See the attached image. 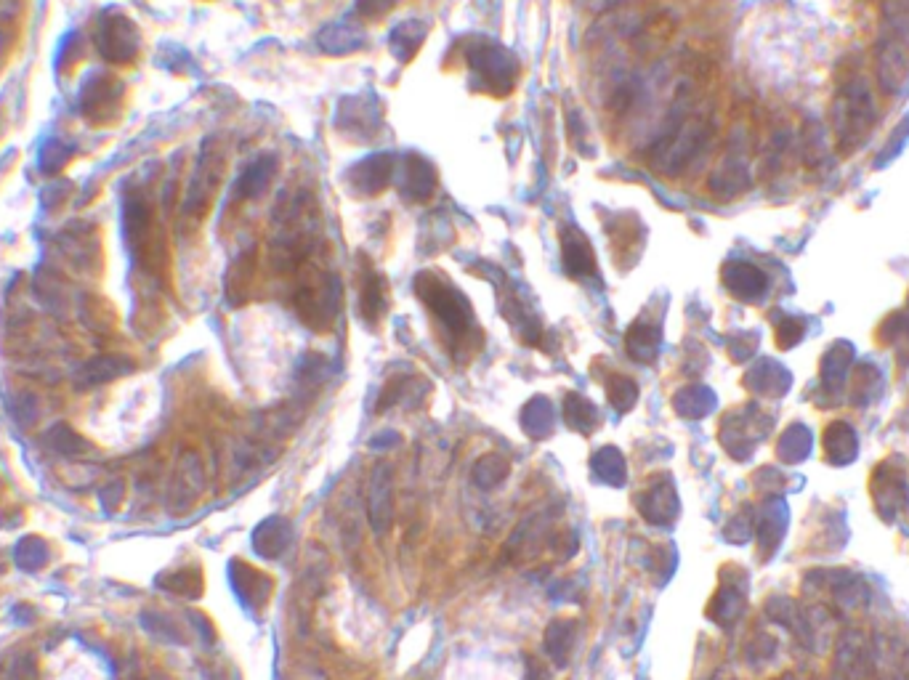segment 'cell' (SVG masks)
Wrapping results in <instances>:
<instances>
[{
	"label": "cell",
	"instance_id": "5",
	"mask_svg": "<svg viewBox=\"0 0 909 680\" xmlns=\"http://www.w3.org/2000/svg\"><path fill=\"white\" fill-rule=\"evenodd\" d=\"M383 112L370 93L346 96L335 112V128L351 141H370L381 131Z\"/></svg>",
	"mask_w": 909,
	"mask_h": 680
},
{
	"label": "cell",
	"instance_id": "11",
	"mask_svg": "<svg viewBox=\"0 0 909 680\" xmlns=\"http://www.w3.org/2000/svg\"><path fill=\"white\" fill-rule=\"evenodd\" d=\"M439 176H436L434 163H428L426 157L412 152L404 157V178H402V197L407 202H428L434 197Z\"/></svg>",
	"mask_w": 909,
	"mask_h": 680
},
{
	"label": "cell",
	"instance_id": "10",
	"mask_svg": "<svg viewBox=\"0 0 909 680\" xmlns=\"http://www.w3.org/2000/svg\"><path fill=\"white\" fill-rule=\"evenodd\" d=\"M221 168H224V157L213 152V149H205L202 152V160L197 163V173L192 178V186H189L187 194V213H195L200 216V210H205L208 200L213 197L218 186V178H221Z\"/></svg>",
	"mask_w": 909,
	"mask_h": 680
},
{
	"label": "cell",
	"instance_id": "9",
	"mask_svg": "<svg viewBox=\"0 0 909 680\" xmlns=\"http://www.w3.org/2000/svg\"><path fill=\"white\" fill-rule=\"evenodd\" d=\"M101 54L112 59V62H128L139 51V32L131 24V19L117 16L115 22H101L99 32Z\"/></svg>",
	"mask_w": 909,
	"mask_h": 680
},
{
	"label": "cell",
	"instance_id": "3",
	"mask_svg": "<svg viewBox=\"0 0 909 680\" xmlns=\"http://www.w3.org/2000/svg\"><path fill=\"white\" fill-rule=\"evenodd\" d=\"M296 311L303 325L311 330H327L330 322L338 314V303H341V285L333 274H317L309 282H303L296 293Z\"/></svg>",
	"mask_w": 909,
	"mask_h": 680
},
{
	"label": "cell",
	"instance_id": "7",
	"mask_svg": "<svg viewBox=\"0 0 909 680\" xmlns=\"http://www.w3.org/2000/svg\"><path fill=\"white\" fill-rule=\"evenodd\" d=\"M391 178H394V157L389 152H375V155L359 160L349 170L346 181H349L351 192L359 197H375L391 184Z\"/></svg>",
	"mask_w": 909,
	"mask_h": 680
},
{
	"label": "cell",
	"instance_id": "18",
	"mask_svg": "<svg viewBox=\"0 0 909 680\" xmlns=\"http://www.w3.org/2000/svg\"><path fill=\"white\" fill-rule=\"evenodd\" d=\"M319 48L330 56H346L354 54L359 48L365 46V32L354 27L349 22H335L322 27L317 35Z\"/></svg>",
	"mask_w": 909,
	"mask_h": 680
},
{
	"label": "cell",
	"instance_id": "23",
	"mask_svg": "<svg viewBox=\"0 0 909 680\" xmlns=\"http://www.w3.org/2000/svg\"><path fill=\"white\" fill-rule=\"evenodd\" d=\"M431 386L428 380H412V378H394L383 386L381 396H378V407L375 410L383 412L397 404H418L420 399H426Z\"/></svg>",
	"mask_w": 909,
	"mask_h": 680
},
{
	"label": "cell",
	"instance_id": "14",
	"mask_svg": "<svg viewBox=\"0 0 909 680\" xmlns=\"http://www.w3.org/2000/svg\"><path fill=\"white\" fill-rule=\"evenodd\" d=\"M359 309L367 325H378L386 311H389V285L381 271L367 269L362 279V298H359Z\"/></svg>",
	"mask_w": 909,
	"mask_h": 680
},
{
	"label": "cell",
	"instance_id": "28",
	"mask_svg": "<svg viewBox=\"0 0 909 680\" xmlns=\"http://www.w3.org/2000/svg\"><path fill=\"white\" fill-rule=\"evenodd\" d=\"M673 407L684 418H702L713 410V394L702 386H686L673 396Z\"/></svg>",
	"mask_w": 909,
	"mask_h": 680
},
{
	"label": "cell",
	"instance_id": "32",
	"mask_svg": "<svg viewBox=\"0 0 909 680\" xmlns=\"http://www.w3.org/2000/svg\"><path fill=\"white\" fill-rule=\"evenodd\" d=\"M6 54H8V43H6V32L0 30V67H3V62H6Z\"/></svg>",
	"mask_w": 909,
	"mask_h": 680
},
{
	"label": "cell",
	"instance_id": "27",
	"mask_svg": "<svg viewBox=\"0 0 909 680\" xmlns=\"http://www.w3.org/2000/svg\"><path fill=\"white\" fill-rule=\"evenodd\" d=\"M274 173H277V160L274 157H261L256 163L250 165L245 173L237 181V194H240L242 200H253L258 194L264 192L266 186L272 184Z\"/></svg>",
	"mask_w": 909,
	"mask_h": 680
},
{
	"label": "cell",
	"instance_id": "22",
	"mask_svg": "<svg viewBox=\"0 0 909 680\" xmlns=\"http://www.w3.org/2000/svg\"><path fill=\"white\" fill-rule=\"evenodd\" d=\"M553 423H556V410L548 396H535L524 404L521 410V431L527 433L529 439H548L553 433Z\"/></svg>",
	"mask_w": 909,
	"mask_h": 680
},
{
	"label": "cell",
	"instance_id": "4",
	"mask_svg": "<svg viewBox=\"0 0 909 680\" xmlns=\"http://www.w3.org/2000/svg\"><path fill=\"white\" fill-rule=\"evenodd\" d=\"M707 133H710V128H707V123L700 120V117L681 120L654 147V165L660 168V173H681V168L700 152Z\"/></svg>",
	"mask_w": 909,
	"mask_h": 680
},
{
	"label": "cell",
	"instance_id": "19",
	"mask_svg": "<svg viewBox=\"0 0 909 680\" xmlns=\"http://www.w3.org/2000/svg\"><path fill=\"white\" fill-rule=\"evenodd\" d=\"M723 282H726V287H729L731 293L737 295V298H742V301H755V298L766 290V277H763L755 266L742 261L726 263V269H723Z\"/></svg>",
	"mask_w": 909,
	"mask_h": 680
},
{
	"label": "cell",
	"instance_id": "21",
	"mask_svg": "<svg viewBox=\"0 0 909 680\" xmlns=\"http://www.w3.org/2000/svg\"><path fill=\"white\" fill-rule=\"evenodd\" d=\"M561 418H564V423H567L572 431L583 433V436H591V433L599 428L601 412L591 399H585L583 394L569 391V394L564 396V404H561Z\"/></svg>",
	"mask_w": 909,
	"mask_h": 680
},
{
	"label": "cell",
	"instance_id": "8",
	"mask_svg": "<svg viewBox=\"0 0 909 680\" xmlns=\"http://www.w3.org/2000/svg\"><path fill=\"white\" fill-rule=\"evenodd\" d=\"M559 242L561 263H564L569 277L583 279L596 274V253H593L591 240L585 237L583 229H577L575 224H564L559 229Z\"/></svg>",
	"mask_w": 909,
	"mask_h": 680
},
{
	"label": "cell",
	"instance_id": "29",
	"mask_svg": "<svg viewBox=\"0 0 909 680\" xmlns=\"http://www.w3.org/2000/svg\"><path fill=\"white\" fill-rule=\"evenodd\" d=\"M606 399L617 412H630L638 402V386L625 375H609L606 378Z\"/></svg>",
	"mask_w": 909,
	"mask_h": 680
},
{
	"label": "cell",
	"instance_id": "31",
	"mask_svg": "<svg viewBox=\"0 0 909 680\" xmlns=\"http://www.w3.org/2000/svg\"><path fill=\"white\" fill-rule=\"evenodd\" d=\"M548 545H551L553 553H559V556L564 553V558H572L577 553V545H580V540H577L575 529H559V532L551 534Z\"/></svg>",
	"mask_w": 909,
	"mask_h": 680
},
{
	"label": "cell",
	"instance_id": "24",
	"mask_svg": "<svg viewBox=\"0 0 909 680\" xmlns=\"http://www.w3.org/2000/svg\"><path fill=\"white\" fill-rule=\"evenodd\" d=\"M846 112V120L840 123V131H843V139H846L848 133V144H854L864 131H867V125H870V112H872V99L867 93H862L859 88H851L848 91V104L846 107H840Z\"/></svg>",
	"mask_w": 909,
	"mask_h": 680
},
{
	"label": "cell",
	"instance_id": "17",
	"mask_svg": "<svg viewBox=\"0 0 909 680\" xmlns=\"http://www.w3.org/2000/svg\"><path fill=\"white\" fill-rule=\"evenodd\" d=\"M293 526L285 516H269L253 534V545L264 558H280L290 548Z\"/></svg>",
	"mask_w": 909,
	"mask_h": 680
},
{
	"label": "cell",
	"instance_id": "30",
	"mask_svg": "<svg viewBox=\"0 0 909 680\" xmlns=\"http://www.w3.org/2000/svg\"><path fill=\"white\" fill-rule=\"evenodd\" d=\"M394 6H397V0H357L354 11H357V16H362L365 22H378V19H383Z\"/></svg>",
	"mask_w": 909,
	"mask_h": 680
},
{
	"label": "cell",
	"instance_id": "25",
	"mask_svg": "<svg viewBox=\"0 0 909 680\" xmlns=\"http://www.w3.org/2000/svg\"><path fill=\"white\" fill-rule=\"evenodd\" d=\"M591 468L596 473V479H601L609 487H622L628 481V463L617 447H601L599 452H593Z\"/></svg>",
	"mask_w": 909,
	"mask_h": 680
},
{
	"label": "cell",
	"instance_id": "13",
	"mask_svg": "<svg viewBox=\"0 0 909 680\" xmlns=\"http://www.w3.org/2000/svg\"><path fill=\"white\" fill-rule=\"evenodd\" d=\"M577 638H580V622H577V619L569 617L553 619L543 638L545 654H548L559 667H567L569 659H572V654H575L577 649Z\"/></svg>",
	"mask_w": 909,
	"mask_h": 680
},
{
	"label": "cell",
	"instance_id": "2",
	"mask_svg": "<svg viewBox=\"0 0 909 680\" xmlns=\"http://www.w3.org/2000/svg\"><path fill=\"white\" fill-rule=\"evenodd\" d=\"M468 67L474 72L476 85L498 99L511 96L521 75L516 54L498 40H474L468 48Z\"/></svg>",
	"mask_w": 909,
	"mask_h": 680
},
{
	"label": "cell",
	"instance_id": "26",
	"mask_svg": "<svg viewBox=\"0 0 909 680\" xmlns=\"http://www.w3.org/2000/svg\"><path fill=\"white\" fill-rule=\"evenodd\" d=\"M508 473H511L508 460H505L503 455H498V452H487V455H482L474 463L471 481H474L479 489H484V492H490V489L500 487V484L508 479Z\"/></svg>",
	"mask_w": 909,
	"mask_h": 680
},
{
	"label": "cell",
	"instance_id": "20",
	"mask_svg": "<svg viewBox=\"0 0 909 680\" xmlns=\"http://www.w3.org/2000/svg\"><path fill=\"white\" fill-rule=\"evenodd\" d=\"M232 580L237 593H240V598L248 603V606H264L274 590V582L269 580L264 572H258V569H253V566L248 564H240V561L234 564Z\"/></svg>",
	"mask_w": 909,
	"mask_h": 680
},
{
	"label": "cell",
	"instance_id": "16",
	"mask_svg": "<svg viewBox=\"0 0 909 680\" xmlns=\"http://www.w3.org/2000/svg\"><path fill=\"white\" fill-rule=\"evenodd\" d=\"M428 38V24L420 22V19H407V22H399L389 35V51L391 56L397 59L399 64L412 62L418 51L423 48Z\"/></svg>",
	"mask_w": 909,
	"mask_h": 680
},
{
	"label": "cell",
	"instance_id": "12",
	"mask_svg": "<svg viewBox=\"0 0 909 680\" xmlns=\"http://www.w3.org/2000/svg\"><path fill=\"white\" fill-rule=\"evenodd\" d=\"M638 510L649 524L665 526L678 516V497L676 489L670 487L668 479H654L649 484V489H644V495L638 500Z\"/></svg>",
	"mask_w": 909,
	"mask_h": 680
},
{
	"label": "cell",
	"instance_id": "15",
	"mask_svg": "<svg viewBox=\"0 0 909 680\" xmlns=\"http://www.w3.org/2000/svg\"><path fill=\"white\" fill-rule=\"evenodd\" d=\"M660 343H662L660 327L652 325V322H646V319L633 322V325L628 327V333H625V351H628L630 359L638 364L654 362L657 354H660Z\"/></svg>",
	"mask_w": 909,
	"mask_h": 680
},
{
	"label": "cell",
	"instance_id": "1",
	"mask_svg": "<svg viewBox=\"0 0 909 680\" xmlns=\"http://www.w3.org/2000/svg\"><path fill=\"white\" fill-rule=\"evenodd\" d=\"M415 293L423 301L431 314L439 319V325L447 330L455 343H463L476 333V314L474 306L468 301L466 295L460 293L458 287L450 285L442 274L434 271H420L415 277Z\"/></svg>",
	"mask_w": 909,
	"mask_h": 680
},
{
	"label": "cell",
	"instance_id": "6",
	"mask_svg": "<svg viewBox=\"0 0 909 680\" xmlns=\"http://www.w3.org/2000/svg\"><path fill=\"white\" fill-rule=\"evenodd\" d=\"M367 521L378 537L389 532L394 524V471L391 465H375L367 489Z\"/></svg>",
	"mask_w": 909,
	"mask_h": 680
}]
</instances>
